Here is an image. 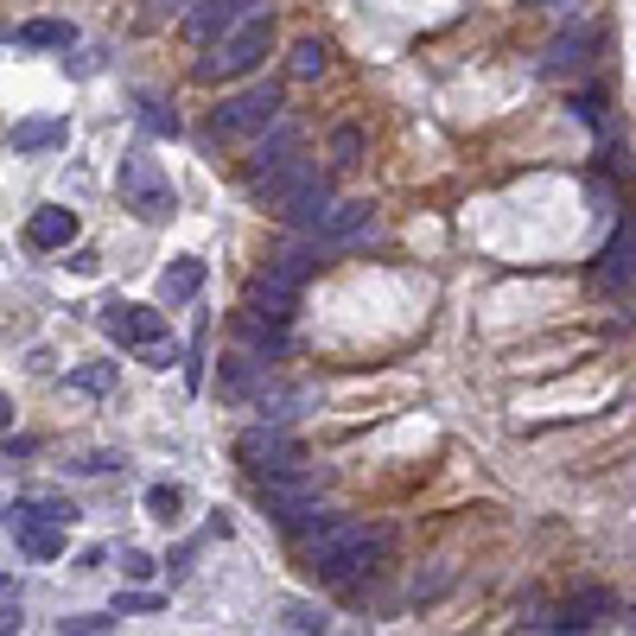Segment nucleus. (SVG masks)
<instances>
[{
	"instance_id": "f257e3e1",
	"label": "nucleus",
	"mask_w": 636,
	"mask_h": 636,
	"mask_svg": "<svg viewBox=\"0 0 636 636\" xmlns=\"http://www.w3.org/2000/svg\"><path fill=\"white\" fill-rule=\"evenodd\" d=\"M382 554H388V529H351V522H337V529H325L319 541H312V573L325 585H351L356 573H369V566H382Z\"/></svg>"
},
{
	"instance_id": "f03ea898",
	"label": "nucleus",
	"mask_w": 636,
	"mask_h": 636,
	"mask_svg": "<svg viewBox=\"0 0 636 636\" xmlns=\"http://www.w3.org/2000/svg\"><path fill=\"white\" fill-rule=\"evenodd\" d=\"M268 45H274V20H268V13H254V20H242L236 32H223L217 45H204L198 76H204V83H217V76H249L254 64L268 58Z\"/></svg>"
},
{
	"instance_id": "7ed1b4c3",
	"label": "nucleus",
	"mask_w": 636,
	"mask_h": 636,
	"mask_svg": "<svg viewBox=\"0 0 636 636\" xmlns=\"http://www.w3.org/2000/svg\"><path fill=\"white\" fill-rule=\"evenodd\" d=\"M280 102H286L280 83H249L242 96L217 102V115H210V140H249V134H268V127L280 122Z\"/></svg>"
},
{
	"instance_id": "20e7f679",
	"label": "nucleus",
	"mask_w": 636,
	"mask_h": 636,
	"mask_svg": "<svg viewBox=\"0 0 636 636\" xmlns=\"http://www.w3.org/2000/svg\"><path fill=\"white\" fill-rule=\"evenodd\" d=\"M115 185H122V198H127L134 217H147V223H173L178 191H173V178H166V166H153L147 153H127L122 173H115Z\"/></svg>"
},
{
	"instance_id": "39448f33",
	"label": "nucleus",
	"mask_w": 636,
	"mask_h": 636,
	"mask_svg": "<svg viewBox=\"0 0 636 636\" xmlns=\"http://www.w3.org/2000/svg\"><path fill=\"white\" fill-rule=\"evenodd\" d=\"M242 465H249L261 483H300L305 478V452L293 446V439H280L274 427H254V432H242Z\"/></svg>"
},
{
	"instance_id": "423d86ee",
	"label": "nucleus",
	"mask_w": 636,
	"mask_h": 636,
	"mask_svg": "<svg viewBox=\"0 0 636 636\" xmlns=\"http://www.w3.org/2000/svg\"><path fill=\"white\" fill-rule=\"evenodd\" d=\"M261 509H268L286 534H305V541H319L325 529H337V522H344V515L319 509V497H293L286 483H261Z\"/></svg>"
},
{
	"instance_id": "0eeeda50",
	"label": "nucleus",
	"mask_w": 636,
	"mask_h": 636,
	"mask_svg": "<svg viewBox=\"0 0 636 636\" xmlns=\"http://www.w3.org/2000/svg\"><path fill=\"white\" fill-rule=\"evenodd\" d=\"M249 319L268 331H286L293 319H300V280H286L280 268H268V274L249 280Z\"/></svg>"
},
{
	"instance_id": "6e6552de",
	"label": "nucleus",
	"mask_w": 636,
	"mask_h": 636,
	"mask_svg": "<svg viewBox=\"0 0 636 636\" xmlns=\"http://www.w3.org/2000/svg\"><path fill=\"white\" fill-rule=\"evenodd\" d=\"M96 325L108 331L115 344H134V351H147V344H159V337H166V319H159L153 305H127V300H108Z\"/></svg>"
},
{
	"instance_id": "1a4fd4ad",
	"label": "nucleus",
	"mask_w": 636,
	"mask_h": 636,
	"mask_svg": "<svg viewBox=\"0 0 636 636\" xmlns=\"http://www.w3.org/2000/svg\"><path fill=\"white\" fill-rule=\"evenodd\" d=\"M76 236H83V217H76L71 204H45V210H32V223H25V249L64 254Z\"/></svg>"
},
{
	"instance_id": "9d476101",
	"label": "nucleus",
	"mask_w": 636,
	"mask_h": 636,
	"mask_svg": "<svg viewBox=\"0 0 636 636\" xmlns=\"http://www.w3.org/2000/svg\"><path fill=\"white\" fill-rule=\"evenodd\" d=\"M598 286L605 293H636V223H624V229H611V242L598 249Z\"/></svg>"
},
{
	"instance_id": "9b49d317",
	"label": "nucleus",
	"mask_w": 636,
	"mask_h": 636,
	"mask_svg": "<svg viewBox=\"0 0 636 636\" xmlns=\"http://www.w3.org/2000/svg\"><path fill=\"white\" fill-rule=\"evenodd\" d=\"M249 7H254V0H191V7H185V32H191V45H217L223 32L242 25Z\"/></svg>"
},
{
	"instance_id": "f8f14e48",
	"label": "nucleus",
	"mask_w": 636,
	"mask_h": 636,
	"mask_svg": "<svg viewBox=\"0 0 636 636\" xmlns=\"http://www.w3.org/2000/svg\"><path fill=\"white\" fill-rule=\"evenodd\" d=\"M13 541H20L25 560H58L64 554V522L39 515L32 503H13Z\"/></svg>"
},
{
	"instance_id": "ddd939ff",
	"label": "nucleus",
	"mask_w": 636,
	"mask_h": 636,
	"mask_svg": "<svg viewBox=\"0 0 636 636\" xmlns=\"http://www.w3.org/2000/svg\"><path fill=\"white\" fill-rule=\"evenodd\" d=\"M331 178H319V173H305L300 185H293V191H286V198H280V217H286V223L293 229H319L325 223V210H331Z\"/></svg>"
},
{
	"instance_id": "4468645a",
	"label": "nucleus",
	"mask_w": 636,
	"mask_h": 636,
	"mask_svg": "<svg viewBox=\"0 0 636 636\" xmlns=\"http://www.w3.org/2000/svg\"><path fill=\"white\" fill-rule=\"evenodd\" d=\"M204 293V261L198 254H178L159 268V305H191Z\"/></svg>"
},
{
	"instance_id": "2eb2a0df",
	"label": "nucleus",
	"mask_w": 636,
	"mask_h": 636,
	"mask_svg": "<svg viewBox=\"0 0 636 636\" xmlns=\"http://www.w3.org/2000/svg\"><path fill=\"white\" fill-rule=\"evenodd\" d=\"M71 140V127H64V115H32V122H13V134H7V147L13 153H51Z\"/></svg>"
},
{
	"instance_id": "dca6fc26",
	"label": "nucleus",
	"mask_w": 636,
	"mask_h": 636,
	"mask_svg": "<svg viewBox=\"0 0 636 636\" xmlns=\"http://www.w3.org/2000/svg\"><path fill=\"white\" fill-rule=\"evenodd\" d=\"M605 611H611V592H580L573 605H560V611H554V624H548V630H592Z\"/></svg>"
},
{
	"instance_id": "f3484780",
	"label": "nucleus",
	"mask_w": 636,
	"mask_h": 636,
	"mask_svg": "<svg viewBox=\"0 0 636 636\" xmlns=\"http://www.w3.org/2000/svg\"><path fill=\"white\" fill-rule=\"evenodd\" d=\"M585 58H592V32H560L554 45H548V58H541V71L566 76V71H580Z\"/></svg>"
},
{
	"instance_id": "a211bd4d",
	"label": "nucleus",
	"mask_w": 636,
	"mask_h": 636,
	"mask_svg": "<svg viewBox=\"0 0 636 636\" xmlns=\"http://www.w3.org/2000/svg\"><path fill=\"white\" fill-rule=\"evenodd\" d=\"M293 153H300V127H293V122H280V127H274V140L261 134V147H254V159H249V166H254V173H274V166H286ZM254 173H249V178H254Z\"/></svg>"
},
{
	"instance_id": "6ab92c4d",
	"label": "nucleus",
	"mask_w": 636,
	"mask_h": 636,
	"mask_svg": "<svg viewBox=\"0 0 636 636\" xmlns=\"http://www.w3.org/2000/svg\"><path fill=\"white\" fill-rule=\"evenodd\" d=\"M369 204H331L325 210V223L312 229V236H325V242H344V236H356V229H369Z\"/></svg>"
},
{
	"instance_id": "aec40b11",
	"label": "nucleus",
	"mask_w": 636,
	"mask_h": 636,
	"mask_svg": "<svg viewBox=\"0 0 636 636\" xmlns=\"http://www.w3.org/2000/svg\"><path fill=\"white\" fill-rule=\"evenodd\" d=\"M13 39H20V45H39V51H64V45H76V25L71 20H25Z\"/></svg>"
},
{
	"instance_id": "412c9836",
	"label": "nucleus",
	"mask_w": 636,
	"mask_h": 636,
	"mask_svg": "<svg viewBox=\"0 0 636 636\" xmlns=\"http://www.w3.org/2000/svg\"><path fill=\"white\" fill-rule=\"evenodd\" d=\"M254 388H261L254 363H249V356H229V363H223V395H229V402H249Z\"/></svg>"
},
{
	"instance_id": "4be33fe9",
	"label": "nucleus",
	"mask_w": 636,
	"mask_h": 636,
	"mask_svg": "<svg viewBox=\"0 0 636 636\" xmlns=\"http://www.w3.org/2000/svg\"><path fill=\"white\" fill-rule=\"evenodd\" d=\"M280 624H286V630H325L331 617H325V605H305V598H286V605H280Z\"/></svg>"
},
{
	"instance_id": "5701e85b",
	"label": "nucleus",
	"mask_w": 636,
	"mask_h": 636,
	"mask_svg": "<svg viewBox=\"0 0 636 636\" xmlns=\"http://www.w3.org/2000/svg\"><path fill=\"white\" fill-rule=\"evenodd\" d=\"M140 122H147V134H166V140L185 134V122L173 115V102H153V96H140Z\"/></svg>"
},
{
	"instance_id": "b1692460",
	"label": "nucleus",
	"mask_w": 636,
	"mask_h": 636,
	"mask_svg": "<svg viewBox=\"0 0 636 636\" xmlns=\"http://www.w3.org/2000/svg\"><path fill=\"white\" fill-rule=\"evenodd\" d=\"M115 624H122V611H83V617H64L58 636H102V630H115Z\"/></svg>"
},
{
	"instance_id": "393cba45",
	"label": "nucleus",
	"mask_w": 636,
	"mask_h": 636,
	"mask_svg": "<svg viewBox=\"0 0 636 636\" xmlns=\"http://www.w3.org/2000/svg\"><path fill=\"white\" fill-rule=\"evenodd\" d=\"M71 382L83 388V395H108V388H115V369H108V363H76Z\"/></svg>"
},
{
	"instance_id": "a878e982",
	"label": "nucleus",
	"mask_w": 636,
	"mask_h": 636,
	"mask_svg": "<svg viewBox=\"0 0 636 636\" xmlns=\"http://www.w3.org/2000/svg\"><path fill=\"white\" fill-rule=\"evenodd\" d=\"M178 509H185V490H178V483H153V490H147V515L173 522Z\"/></svg>"
},
{
	"instance_id": "bb28decb",
	"label": "nucleus",
	"mask_w": 636,
	"mask_h": 636,
	"mask_svg": "<svg viewBox=\"0 0 636 636\" xmlns=\"http://www.w3.org/2000/svg\"><path fill=\"white\" fill-rule=\"evenodd\" d=\"M331 64V51L319 45V39H300V45H293V76H319Z\"/></svg>"
},
{
	"instance_id": "cd10ccee",
	"label": "nucleus",
	"mask_w": 636,
	"mask_h": 636,
	"mask_svg": "<svg viewBox=\"0 0 636 636\" xmlns=\"http://www.w3.org/2000/svg\"><path fill=\"white\" fill-rule=\"evenodd\" d=\"M76 471L83 478H108V471H122V452H90V458H76Z\"/></svg>"
},
{
	"instance_id": "c85d7f7f",
	"label": "nucleus",
	"mask_w": 636,
	"mask_h": 636,
	"mask_svg": "<svg viewBox=\"0 0 636 636\" xmlns=\"http://www.w3.org/2000/svg\"><path fill=\"white\" fill-rule=\"evenodd\" d=\"M122 573L127 580H153L159 566H153V554H140V548H122Z\"/></svg>"
},
{
	"instance_id": "c756f323",
	"label": "nucleus",
	"mask_w": 636,
	"mask_h": 636,
	"mask_svg": "<svg viewBox=\"0 0 636 636\" xmlns=\"http://www.w3.org/2000/svg\"><path fill=\"white\" fill-rule=\"evenodd\" d=\"M331 147H337V166H356V153H363V134H356V127H337V140H331Z\"/></svg>"
},
{
	"instance_id": "7c9ffc66",
	"label": "nucleus",
	"mask_w": 636,
	"mask_h": 636,
	"mask_svg": "<svg viewBox=\"0 0 636 636\" xmlns=\"http://www.w3.org/2000/svg\"><path fill=\"white\" fill-rule=\"evenodd\" d=\"M115 611H166V598H153V592H122V598H115Z\"/></svg>"
},
{
	"instance_id": "2f4dec72",
	"label": "nucleus",
	"mask_w": 636,
	"mask_h": 636,
	"mask_svg": "<svg viewBox=\"0 0 636 636\" xmlns=\"http://www.w3.org/2000/svg\"><path fill=\"white\" fill-rule=\"evenodd\" d=\"M32 509H39V515H51V522H64V529L76 522V503H64V497H45V503H32Z\"/></svg>"
},
{
	"instance_id": "473e14b6",
	"label": "nucleus",
	"mask_w": 636,
	"mask_h": 636,
	"mask_svg": "<svg viewBox=\"0 0 636 636\" xmlns=\"http://www.w3.org/2000/svg\"><path fill=\"white\" fill-rule=\"evenodd\" d=\"M20 624H25V617H20V605H0V636H13Z\"/></svg>"
},
{
	"instance_id": "72a5a7b5",
	"label": "nucleus",
	"mask_w": 636,
	"mask_h": 636,
	"mask_svg": "<svg viewBox=\"0 0 636 636\" xmlns=\"http://www.w3.org/2000/svg\"><path fill=\"white\" fill-rule=\"evenodd\" d=\"M191 560H198V548H191V541H185V548H173V560H166V566H173V573H185V566H191Z\"/></svg>"
},
{
	"instance_id": "f704fd0d",
	"label": "nucleus",
	"mask_w": 636,
	"mask_h": 636,
	"mask_svg": "<svg viewBox=\"0 0 636 636\" xmlns=\"http://www.w3.org/2000/svg\"><path fill=\"white\" fill-rule=\"evenodd\" d=\"M191 0H153V13H185Z\"/></svg>"
},
{
	"instance_id": "c9c22d12",
	"label": "nucleus",
	"mask_w": 636,
	"mask_h": 636,
	"mask_svg": "<svg viewBox=\"0 0 636 636\" xmlns=\"http://www.w3.org/2000/svg\"><path fill=\"white\" fill-rule=\"evenodd\" d=\"M13 427V402H7V395H0V432Z\"/></svg>"
},
{
	"instance_id": "e433bc0d",
	"label": "nucleus",
	"mask_w": 636,
	"mask_h": 636,
	"mask_svg": "<svg viewBox=\"0 0 636 636\" xmlns=\"http://www.w3.org/2000/svg\"><path fill=\"white\" fill-rule=\"evenodd\" d=\"M534 7H554V0H534Z\"/></svg>"
}]
</instances>
